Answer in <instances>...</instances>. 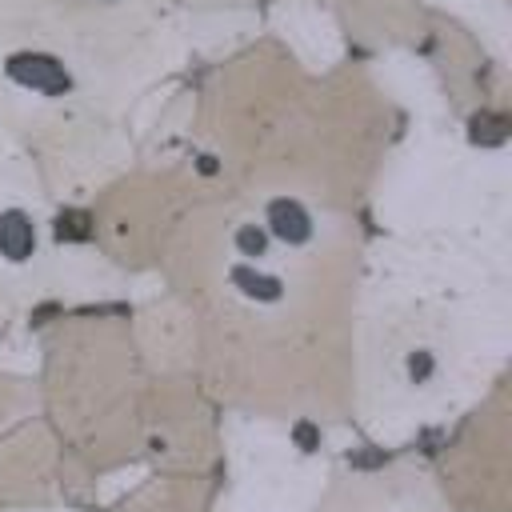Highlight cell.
Instances as JSON below:
<instances>
[{
    "instance_id": "3",
    "label": "cell",
    "mask_w": 512,
    "mask_h": 512,
    "mask_svg": "<svg viewBox=\"0 0 512 512\" xmlns=\"http://www.w3.org/2000/svg\"><path fill=\"white\" fill-rule=\"evenodd\" d=\"M268 228L272 236H280L284 244H304L312 236V216L304 212V204L296 200H272L268 204Z\"/></svg>"
},
{
    "instance_id": "6",
    "label": "cell",
    "mask_w": 512,
    "mask_h": 512,
    "mask_svg": "<svg viewBox=\"0 0 512 512\" xmlns=\"http://www.w3.org/2000/svg\"><path fill=\"white\" fill-rule=\"evenodd\" d=\"M408 376L412 380H428L432 376V356L428 352H412L408 356Z\"/></svg>"
},
{
    "instance_id": "1",
    "label": "cell",
    "mask_w": 512,
    "mask_h": 512,
    "mask_svg": "<svg viewBox=\"0 0 512 512\" xmlns=\"http://www.w3.org/2000/svg\"><path fill=\"white\" fill-rule=\"evenodd\" d=\"M8 76L16 84L36 88V92H48V96L68 92V72L52 56H44V52H20V56H12L8 60Z\"/></svg>"
},
{
    "instance_id": "4",
    "label": "cell",
    "mask_w": 512,
    "mask_h": 512,
    "mask_svg": "<svg viewBox=\"0 0 512 512\" xmlns=\"http://www.w3.org/2000/svg\"><path fill=\"white\" fill-rule=\"evenodd\" d=\"M232 280H236L248 296H256V300H280V280H276V276H264V272H252V268H236Z\"/></svg>"
},
{
    "instance_id": "2",
    "label": "cell",
    "mask_w": 512,
    "mask_h": 512,
    "mask_svg": "<svg viewBox=\"0 0 512 512\" xmlns=\"http://www.w3.org/2000/svg\"><path fill=\"white\" fill-rule=\"evenodd\" d=\"M32 252H36V224H32V216L20 212V208L0 212V256L12 260V264H24Z\"/></svg>"
},
{
    "instance_id": "5",
    "label": "cell",
    "mask_w": 512,
    "mask_h": 512,
    "mask_svg": "<svg viewBox=\"0 0 512 512\" xmlns=\"http://www.w3.org/2000/svg\"><path fill=\"white\" fill-rule=\"evenodd\" d=\"M236 244H240L244 256H264V248H268V232L256 228V224H244V228L236 232Z\"/></svg>"
}]
</instances>
